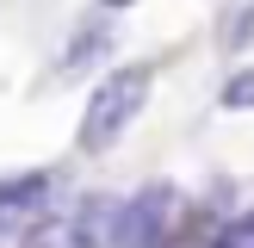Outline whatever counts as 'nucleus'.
<instances>
[{
  "mask_svg": "<svg viewBox=\"0 0 254 248\" xmlns=\"http://www.w3.org/2000/svg\"><path fill=\"white\" fill-rule=\"evenodd\" d=\"M149 87H155V62H124V68H112L106 81L93 87L87 112H81L74 149H81V155H106V149L136 124V112L149 106Z\"/></svg>",
  "mask_w": 254,
  "mask_h": 248,
  "instance_id": "f257e3e1",
  "label": "nucleus"
},
{
  "mask_svg": "<svg viewBox=\"0 0 254 248\" xmlns=\"http://www.w3.org/2000/svg\"><path fill=\"white\" fill-rule=\"evenodd\" d=\"M174 223H180V192H174V186H143L130 205H118L112 242L118 248H168Z\"/></svg>",
  "mask_w": 254,
  "mask_h": 248,
  "instance_id": "f03ea898",
  "label": "nucleus"
},
{
  "mask_svg": "<svg viewBox=\"0 0 254 248\" xmlns=\"http://www.w3.org/2000/svg\"><path fill=\"white\" fill-rule=\"evenodd\" d=\"M56 198V168H25L0 180V236L6 230H37Z\"/></svg>",
  "mask_w": 254,
  "mask_h": 248,
  "instance_id": "7ed1b4c3",
  "label": "nucleus"
},
{
  "mask_svg": "<svg viewBox=\"0 0 254 248\" xmlns=\"http://www.w3.org/2000/svg\"><path fill=\"white\" fill-rule=\"evenodd\" d=\"M106 37H112L106 25H99V19H87L81 31H74V44L62 50V74H74V68H87V62H93L99 50H106Z\"/></svg>",
  "mask_w": 254,
  "mask_h": 248,
  "instance_id": "20e7f679",
  "label": "nucleus"
},
{
  "mask_svg": "<svg viewBox=\"0 0 254 248\" xmlns=\"http://www.w3.org/2000/svg\"><path fill=\"white\" fill-rule=\"evenodd\" d=\"M248 37H254V0H230V12H223V37H217V44H223V50H242Z\"/></svg>",
  "mask_w": 254,
  "mask_h": 248,
  "instance_id": "39448f33",
  "label": "nucleus"
},
{
  "mask_svg": "<svg viewBox=\"0 0 254 248\" xmlns=\"http://www.w3.org/2000/svg\"><path fill=\"white\" fill-rule=\"evenodd\" d=\"M217 106H223V112H254V62H248V68H236L230 81H223Z\"/></svg>",
  "mask_w": 254,
  "mask_h": 248,
  "instance_id": "423d86ee",
  "label": "nucleus"
},
{
  "mask_svg": "<svg viewBox=\"0 0 254 248\" xmlns=\"http://www.w3.org/2000/svg\"><path fill=\"white\" fill-rule=\"evenodd\" d=\"M205 248H254V211H242V217H230V223H217Z\"/></svg>",
  "mask_w": 254,
  "mask_h": 248,
  "instance_id": "0eeeda50",
  "label": "nucleus"
},
{
  "mask_svg": "<svg viewBox=\"0 0 254 248\" xmlns=\"http://www.w3.org/2000/svg\"><path fill=\"white\" fill-rule=\"evenodd\" d=\"M99 6H106V12H124V6H136V0H99Z\"/></svg>",
  "mask_w": 254,
  "mask_h": 248,
  "instance_id": "6e6552de",
  "label": "nucleus"
}]
</instances>
